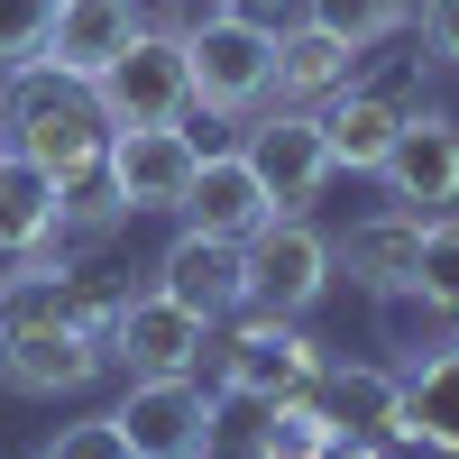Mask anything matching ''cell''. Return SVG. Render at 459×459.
Listing matches in <instances>:
<instances>
[{
  "label": "cell",
  "instance_id": "cell-1",
  "mask_svg": "<svg viewBox=\"0 0 459 459\" xmlns=\"http://www.w3.org/2000/svg\"><path fill=\"white\" fill-rule=\"evenodd\" d=\"M120 285L74 266V239H37L0 266V386L10 395H83L110 368Z\"/></svg>",
  "mask_w": 459,
  "mask_h": 459
},
{
  "label": "cell",
  "instance_id": "cell-2",
  "mask_svg": "<svg viewBox=\"0 0 459 459\" xmlns=\"http://www.w3.org/2000/svg\"><path fill=\"white\" fill-rule=\"evenodd\" d=\"M0 147L28 166H47L56 184L92 175L110 157V120H101V92L74 83V74H56L47 56H19L0 65Z\"/></svg>",
  "mask_w": 459,
  "mask_h": 459
},
{
  "label": "cell",
  "instance_id": "cell-3",
  "mask_svg": "<svg viewBox=\"0 0 459 459\" xmlns=\"http://www.w3.org/2000/svg\"><path fill=\"white\" fill-rule=\"evenodd\" d=\"M322 340L285 322V313H257V303H239L221 331H212V386H239L257 404H294V395H313L322 386Z\"/></svg>",
  "mask_w": 459,
  "mask_h": 459
},
{
  "label": "cell",
  "instance_id": "cell-4",
  "mask_svg": "<svg viewBox=\"0 0 459 459\" xmlns=\"http://www.w3.org/2000/svg\"><path fill=\"white\" fill-rule=\"evenodd\" d=\"M184 65H194V110L212 120H248L266 101V65H276V19L257 10H212L184 28Z\"/></svg>",
  "mask_w": 459,
  "mask_h": 459
},
{
  "label": "cell",
  "instance_id": "cell-5",
  "mask_svg": "<svg viewBox=\"0 0 459 459\" xmlns=\"http://www.w3.org/2000/svg\"><path fill=\"white\" fill-rule=\"evenodd\" d=\"M92 92H101V120L110 129H184V120H194V65H184V37H166V28L138 19V37L101 65Z\"/></svg>",
  "mask_w": 459,
  "mask_h": 459
},
{
  "label": "cell",
  "instance_id": "cell-6",
  "mask_svg": "<svg viewBox=\"0 0 459 459\" xmlns=\"http://www.w3.org/2000/svg\"><path fill=\"white\" fill-rule=\"evenodd\" d=\"M239 266H248V303H257V313H285V322H303V313H313V303L340 285L331 239L313 230V212L257 221L248 239H239Z\"/></svg>",
  "mask_w": 459,
  "mask_h": 459
},
{
  "label": "cell",
  "instance_id": "cell-7",
  "mask_svg": "<svg viewBox=\"0 0 459 459\" xmlns=\"http://www.w3.org/2000/svg\"><path fill=\"white\" fill-rule=\"evenodd\" d=\"M239 129H248V138H239V157L257 166L266 203H276V212H313V203H322V184H331L322 110H294V101H257Z\"/></svg>",
  "mask_w": 459,
  "mask_h": 459
},
{
  "label": "cell",
  "instance_id": "cell-8",
  "mask_svg": "<svg viewBox=\"0 0 459 459\" xmlns=\"http://www.w3.org/2000/svg\"><path fill=\"white\" fill-rule=\"evenodd\" d=\"M110 423L129 432L138 459H212L221 423H212V386L203 377H129V395L110 404Z\"/></svg>",
  "mask_w": 459,
  "mask_h": 459
},
{
  "label": "cell",
  "instance_id": "cell-9",
  "mask_svg": "<svg viewBox=\"0 0 459 459\" xmlns=\"http://www.w3.org/2000/svg\"><path fill=\"white\" fill-rule=\"evenodd\" d=\"M212 359V322L184 313L175 294H120V313H110V368L120 377H203Z\"/></svg>",
  "mask_w": 459,
  "mask_h": 459
},
{
  "label": "cell",
  "instance_id": "cell-10",
  "mask_svg": "<svg viewBox=\"0 0 459 459\" xmlns=\"http://www.w3.org/2000/svg\"><path fill=\"white\" fill-rule=\"evenodd\" d=\"M377 184H386L395 212H450L459 203V120L432 101L395 129V147L377 157Z\"/></svg>",
  "mask_w": 459,
  "mask_h": 459
},
{
  "label": "cell",
  "instance_id": "cell-11",
  "mask_svg": "<svg viewBox=\"0 0 459 459\" xmlns=\"http://www.w3.org/2000/svg\"><path fill=\"white\" fill-rule=\"evenodd\" d=\"M110 184H120L129 212H184V184L203 166V138L194 129H110Z\"/></svg>",
  "mask_w": 459,
  "mask_h": 459
},
{
  "label": "cell",
  "instance_id": "cell-12",
  "mask_svg": "<svg viewBox=\"0 0 459 459\" xmlns=\"http://www.w3.org/2000/svg\"><path fill=\"white\" fill-rule=\"evenodd\" d=\"M157 294H175L184 313H203L212 331L248 303V266H239V239H212V230H175L166 257H157Z\"/></svg>",
  "mask_w": 459,
  "mask_h": 459
},
{
  "label": "cell",
  "instance_id": "cell-13",
  "mask_svg": "<svg viewBox=\"0 0 459 459\" xmlns=\"http://www.w3.org/2000/svg\"><path fill=\"white\" fill-rule=\"evenodd\" d=\"M359 65H368V56H350L331 28H313V19H276V65H266V101L322 110L331 92H350V83H359Z\"/></svg>",
  "mask_w": 459,
  "mask_h": 459
},
{
  "label": "cell",
  "instance_id": "cell-14",
  "mask_svg": "<svg viewBox=\"0 0 459 459\" xmlns=\"http://www.w3.org/2000/svg\"><path fill=\"white\" fill-rule=\"evenodd\" d=\"M175 221L212 230V239H248L257 221H276V203H266V184H257V166L239 157V147H203V166H194V184H184Z\"/></svg>",
  "mask_w": 459,
  "mask_h": 459
},
{
  "label": "cell",
  "instance_id": "cell-15",
  "mask_svg": "<svg viewBox=\"0 0 459 459\" xmlns=\"http://www.w3.org/2000/svg\"><path fill=\"white\" fill-rule=\"evenodd\" d=\"M129 37H138V0H56L37 56H47L56 74H74V83H101V65L120 56Z\"/></svg>",
  "mask_w": 459,
  "mask_h": 459
},
{
  "label": "cell",
  "instance_id": "cell-16",
  "mask_svg": "<svg viewBox=\"0 0 459 459\" xmlns=\"http://www.w3.org/2000/svg\"><path fill=\"white\" fill-rule=\"evenodd\" d=\"M413 248H423V212H395L386 203V212L350 221V239H331V266L377 303V294H404L413 285Z\"/></svg>",
  "mask_w": 459,
  "mask_h": 459
},
{
  "label": "cell",
  "instance_id": "cell-17",
  "mask_svg": "<svg viewBox=\"0 0 459 459\" xmlns=\"http://www.w3.org/2000/svg\"><path fill=\"white\" fill-rule=\"evenodd\" d=\"M313 413L331 432H350V441H404V377L395 368H322V386H313Z\"/></svg>",
  "mask_w": 459,
  "mask_h": 459
},
{
  "label": "cell",
  "instance_id": "cell-18",
  "mask_svg": "<svg viewBox=\"0 0 459 459\" xmlns=\"http://www.w3.org/2000/svg\"><path fill=\"white\" fill-rule=\"evenodd\" d=\"M404 450H432V459H459V340L404 359Z\"/></svg>",
  "mask_w": 459,
  "mask_h": 459
},
{
  "label": "cell",
  "instance_id": "cell-19",
  "mask_svg": "<svg viewBox=\"0 0 459 459\" xmlns=\"http://www.w3.org/2000/svg\"><path fill=\"white\" fill-rule=\"evenodd\" d=\"M395 129H404V110L377 92L368 74H359L350 92H331V101H322V147H331V175H377V157L395 147Z\"/></svg>",
  "mask_w": 459,
  "mask_h": 459
},
{
  "label": "cell",
  "instance_id": "cell-20",
  "mask_svg": "<svg viewBox=\"0 0 459 459\" xmlns=\"http://www.w3.org/2000/svg\"><path fill=\"white\" fill-rule=\"evenodd\" d=\"M56 194H65V184H56L47 166H28V157L0 147V257L56 239Z\"/></svg>",
  "mask_w": 459,
  "mask_h": 459
},
{
  "label": "cell",
  "instance_id": "cell-21",
  "mask_svg": "<svg viewBox=\"0 0 459 459\" xmlns=\"http://www.w3.org/2000/svg\"><path fill=\"white\" fill-rule=\"evenodd\" d=\"M120 221H138L129 203H120V184H110V166H92V175H74L65 194H56V239H74V248H101Z\"/></svg>",
  "mask_w": 459,
  "mask_h": 459
},
{
  "label": "cell",
  "instance_id": "cell-22",
  "mask_svg": "<svg viewBox=\"0 0 459 459\" xmlns=\"http://www.w3.org/2000/svg\"><path fill=\"white\" fill-rule=\"evenodd\" d=\"M303 19L331 28L350 56H368V47H386V37L413 28V0H303Z\"/></svg>",
  "mask_w": 459,
  "mask_h": 459
},
{
  "label": "cell",
  "instance_id": "cell-23",
  "mask_svg": "<svg viewBox=\"0 0 459 459\" xmlns=\"http://www.w3.org/2000/svg\"><path fill=\"white\" fill-rule=\"evenodd\" d=\"M331 450H340V432L313 413V395H294V404H276V413L248 432L239 459H331Z\"/></svg>",
  "mask_w": 459,
  "mask_h": 459
},
{
  "label": "cell",
  "instance_id": "cell-24",
  "mask_svg": "<svg viewBox=\"0 0 459 459\" xmlns=\"http://www.w3.org/2000/svg\"><path fill=\"white\" fill-rule=\"evenodd\" d=\"M377 331H386V350L395 359H423V350H441V340H459V313H441L432 294H377Z\"/></svg>",
  "mask_w": 459,
  "mask_h": 459
},
{
  "label": "cell",
  "instance_id": "cell-25",
  "mask_svg": "<svg viewBox=\"0 0 459 459\" xmlns=\"http://www.w3.org/2000/svg\"><path fill=\"white\" fill-rule=\"evenodd\" d=\"M413 294H432L441 313H459V203L423 212V248H413Z\"/></svg>",
  "mask_w": 459,
  "mask_h": 459
},
{
  "label": "cell",
  "instance_id": "cell-26",
  "mask_svg": "<svg viewBox=\"0 0 459 459\" xmlns=\"http://www.w3.org/2000/svg\"><path fill=\"white\" fill-rule=\"evenodd\" d=\"M37 459H138V450H129V432L110 413H83V423H56L37 441Z\"/></svg>",
  "mask_w": 459,
  "mask_h": 459
},
{
  "label": "cell",
  "instance_id": "cell-27",
  "mask_svg": "<svg viewBox=\"0 0 459 459\" xmlns=\"http://www.w3.org/2000/svg\"><path fill=\"white\" fill-rule=\"evenodd\" d=\"M47 19H56V0H0V65L37 56V37H47Z\"/></svg>",
  "mask_w": 459,
  "mask_h": 459
},
{
  "label": "cell",
  "instance_id": "cell-28",
  "mask_svg": "<svg viewBox=\"0 0 459 459\" xmlns=\"http://www.w3.org/2000/svg\"><path fill=\"white\" fill-rule=\"evenodd\" d=\"M413 28H423V56L459 74V0H413Z\"/></svg>",
  "mask_w": 459,
  "mask_h": 459
},
{
  "label": "cell",
  "instance_id": "cell-29",
  "mask_svg": "<svg viewBox=\"0 0 459 459\" xmlns=\"http://www.w3.org/2000/svg\"><path fill=\"white\" fill-rule=\"evenodd\" d=\"M221 10H257V19H276V10H285V0H221Z\"/></svg>",
  "mask_w": 459,
  "mask_h": 459
},
{
  "label": "cell",
  "instance_id": "cell-30",
  "mask_svg": "<svg viewBox=\"0 0 459 459\" xmlns=\"http://www.w3.org/2000/svg\"><path fill=\"white\" fill-rule=\"evenodd\" d=\"M212 459H239V450H212Z\"/></svg>",
  "mask_w": 459,
  "mask_h": 459
}]
</instances>
